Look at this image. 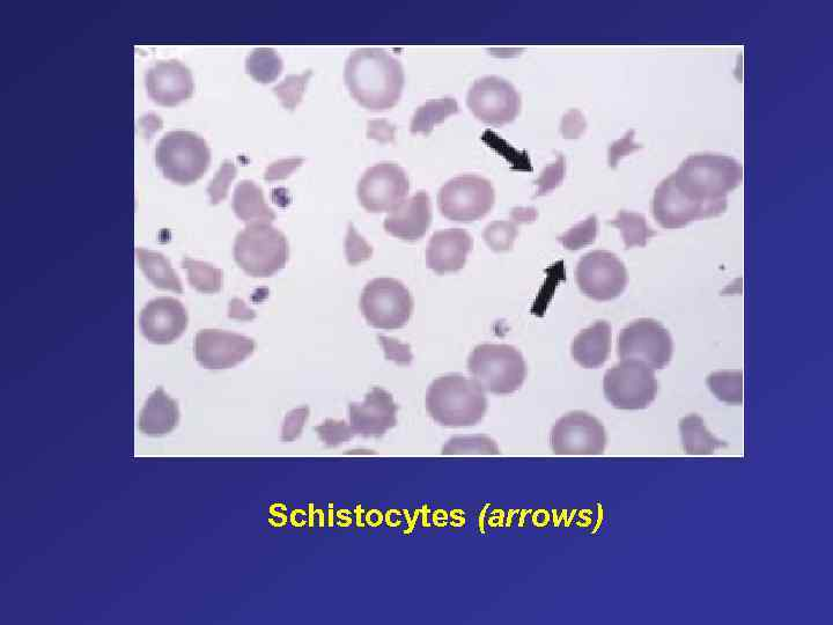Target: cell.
<instances>
[{
	"mask_svg": "<svg viewBox=\"0 0 833 625\" xmlns=\"http://www.w3.org/2000/svg\"><path fill=\"white\" fill-rule=\"evenodd\" d=\"M742 166L731 157L696 154L656 188L652 210L663 229H682L727 210V195L740 186Z\"/></svg>",
	"mask_w": 833,
	"mask_h": 625,
	"instance_id": "1",
	"label": "cell"
},
{
	"mask_svg": "<svg viewBox=\"0 0 833 625\" xmlns=\"http://www.w3.org/2000/svg\"><path fill=\"white\" fill-rule=\"evenodd\" d=\"M345 84L360 106L383 112L397 105L404 87L400 61L378 48L353 51L345 64Z\"/></svg>",
	"mask_w": 833,
	"mask_h": 625,
	"instance_id": "2",
	"label": "cell"
},
{
	"mask_svg": "<svg viewBox=\"0 0 833 625\" xmlns=\"http://www.w3.org/2000/svg\"><path fill=\"white\" fill-rule=\"evenodd\" d=\"M426 409L433 421L446 428H468L482 421L488 400L474 380L449 374L432 382L426 394Z\"/></svg>",
	"mask_w": 833,
	"mask_h": 625,
	"instance_id": "3",
	"label": "cell"
},
{
	"mask_svg": "<svg viewBox=\"0 0 833 625\" xmlns=\"http://www.w3.org/2000/svg\"><path fill=\"white\" fill-rule=\"evenodd\" d=\"M468 371L476 384L495 395L519 391L527 377L525 359L507 344H481L471 352Z\"/></svg>",
	"mask_w": 833,
	"mask_h": 625,
	"instance_id": "4",
	"label": "cell"
},
{
	"mask_svg": "<svg viewBox=\"0 0 833 625\" xmlns=\"http://www.w3.org/2000/svg\"><path fill=\"white\" fill-rule=\"evenodd\" d=\"M289 256L285 234L271 224H248L235 238L234 260L249 276H274L285 268Z\"/></svg>",
	"mask_w": 833,
	"mask_h": 625,
	"instance_id": "5",
	"label": "cell"
},
{
	"mask_svg": "<svg viewBox=\"0 0 833 625\" xmlns=\"http://www.w3.org/2000/svg\"><path fill=\"white\" fill-rule=\"evenodd\" d=\"M156 163L165 178L178 185H193L211 163V150L205 139L191 131H171L156 147Z\"/></svg>",
	"mask_w": 833,
	"mask_h": 625,
	"instance_id": "6",
	"label": "cell"
},
{
	"mask_svg": "<svg viewBox=\"0 0 833 625\" xmlns=\"http://www.w3.org/2000/svg\"><path fill=\"white\" fill-rule=\"evenodd\" d=\"M414 307L410 291L394 278L373 279L365 286L360 297V310L368 325L382 330L407 326Z\"/></svg>",
	"mask_w": 833,
	"mask_h": 625,
	"instance_id": "7",
	"label": "cell"
},
{
	"mask_svg": "<svg viewBox=\"0 0 833 625\" xmlns=\"http://www.w3.org/2000/svg\"><path fill=\"white\" fill-rule=\"evenodd\" d=\"M658 389L654 370L640 360L624 359L604 375V396L616 409H646L655 400Z\"/></svg>",
	"mask_w": 833,
	"mask_h": 625,
	"instance_id": "8",
	"label": "cell"
},
{
	"mask_svg": "<svg viewBox=\"0 0 833 625\" xmlns=\"http://www.w3.org/2000/svg\"><path fill=\"white\" fill-rule=\"evenodd\" d=\"M496 202L495 188L478 175H461L445 183L439 191L441 215L457 223H473L488 215Z\"/></svg>",
	"mask_w": 833,
	"mask_h": 625,
	"instance_id": "9",
	"label": "cell"
},
{
	"mask_svg": "<svg viewBox=\"0 0 833 625\" xmlns=\"http://www.w3.org/2000/svg\"><path fill=\"white\" fill-rule=\"evenodd\" d=\"M673 350V338L668 330L652 319L632 322L618 337L619 358L640 360L653 370L665 369L672 360Z\"/></svg>",
	"mask_w": 833,
	"mask_h": 625,
	"instance_id": "10",
	"label": "cell"
},
{
	"mask_svg": "<svg viewBox=\"0 0 833 625\" xmlns=\"http://www.w3.org/2000/svg\"><path fill=\"white\" fill-rule=\"evenodd\" d=\"M606 445L604 426L599 419L584 411H573L559 418L550 435L551 450L560 457L601 455Z\"/></svg>",
	"mask_w": 833,
	"mask_h": 625,
	"instance_id": "11",
	"label": "cell"
},
{
	"mask_svg": "<svg viewBox=\"0 0 833 625\" xmlns=\"http://www.w3.org/2000/svg\"><path fill=\"white\" fill-rule=\"evenodd\" d=\"M467 105L479 121L503 127L520 114L521 97L507 80L488 76L477 79L471 86Z\"/></svg>",
	"mask_w": 833,
	"mask_h": 625,
	"instance_id": "12",
	"label": "cell"
},
{
	"mask_svg": "<svg viewBox=\"0 0 833 625\" xmlns=\"http://www.w3.org/2000/svg\"><path fill=\"white\" fill-rule=\"evenodd\" d=\"M576 278L580 291L595 301L614 300L628 285L624 263L607 250H595L582 257Z\"/></svg>",
	"mask_w": 833,
	"mask_h": 625,
	"instance_id": "13",
	"label": "cell"
},
{
	"mask_svg": "<svg viewBox=\"0 0 833 625\" xmlns=\"http://www.w3.org/2000/svg\"><path fill=\"white\" fill-rule=\"evenodd\" d=\"M410 182L404 169L393 163L368 168L358 185V198L366 211L392 212L405 201Z\"/></svg>",
	"mask_w": 833,
	"mask_h": 625,
	"instance_id": "14",
	"label": "cell"
},
{
	"mask_svg": "<svg viewBox=\"0 0 833 625\" xmlns=\"http://www.w3.org/2000/svg\"><path fill=\"white\" fill-rule=\"evenodd\" d=\"M252 338L218 329H203L195 338V357L204 369L227 370L254 354Z\"/></svg>",
	"mask_w": 833,
	"mask_h": 625,
	"instance_id": "15",
	"label": "cell"
},
{
	"mask_svg": "<svg viewBox=\"0 0 833 625\" xmlns=\"http://www.w3.org/2000/svg\"><path fill=\"white\" fill-rule=\"evenodd\" d=\"M145 85L149 97L156 104L175 107L193 97V73L178 60L154 63L146 72Z\"/></svg>",
	"mask_w": 833,
	"mask_h": 625,
	"instance_id": "16",
	"label": "cell"
},
{
	"mask_svg": "<svg viewBox=\"0 0 833 625\" xmlns=\"http://www.w3.org/2000/svg\"><path fill=\"white\" fill-rule=\"evenodd\" d=\"M140 329L147 341L171 344L188 326V314L181 301L161 297L150 301L140 313Z\"/></svg>",
	"mask_w": 833,
	"mask_h": 625,
	"instance_id": "17",
	"label": "cell"
},
{
	"mask_svg": "<svg viewBox=\"0 0 833 625\" xmlns=\"http://www.w3.org/2000/svg\"><path fill=\"white\" fill-rule=\"evenodd\" d=\"M349 409L351 428L365 438L382 437L397 424L393 395L380 387H374L363 403H351Z\"/></svg>",
	"mask_w": 833,
	"mask_h": 625,
	"instance_id": "18",
	"label": "cell"
},
{
	"mask_svg": "<svg viewBox=\"0 0 833 625\" xmlns=\"http://www.w3.org/2000/svg\"><path fill=\"white\" fill-rule=\"evenodd\" d=\"M432 203L429 194L418 191L405 200L400 207L389 213L385 230L393 237L404 241L422 239L432 224Z\"/></svg>",
	"mask_w": 833,
	"mask_h": 625,
	"instance_id": "19",
	"label": "cell"
},
{
	"mask_svg": "<svg viewBox=\"0 0 833 625\" xmlns=\"http://www.w3.org/2000/svg\"><path fill=\"white\" fill-rule=\"evenodd\" d=\"M474 241L467 231L449 229L432 235L426 249L427 267L438 275L456 272L466 266Z\"/></svg>",
	"mask_w": 833,
	"mask_h": 625,
	"instance_id": "20",
	"label": "cell"
},
{
	"mask_svg": "<svg viewBox=\"0 0 833 625\" xmlns=\"http://www.w3.org/2000/svg\"><path fill=\"white\" fill-rule=\"evenodd\" d=\"M179 404L171 399L164 388L159 387L147 399L140 411L138 428L144 435L159 437L168 435L179 424Z\"/></svg>",
	"mask_w": 833,
	"mask_h": 625,
	"instance_id": "21",
	"label": "cell"
},
{
	"mask_svg": "<svg viewBox=\"0 0 833 625\" xmlns=\"http://www.w3.org/2000/svg\"><path fill=\"white\" fill-rule=\"evenodd\" d=\"M611 352V326L607 321H597L582 330L574 338L571 354L584 369H599L607 362Z\"/></svg>",
	"mask_w": 833,
	"mask_h": 625,
	"instance_id": "22",
	"label": "cell"
},
{
	"mask_svg": "<svg viewBox=\"0 0 833 625\" xmlns=\"http://www.w3.org/2000/svg\"><path fill=\"white\" fill-rule=\"evenodd\" d=\"M233 210L247 224L267 223L276 219V213L264 200L263 191L253 181H242L234 190Z\"/></svg>",
	"mask_w": 833,
	"mask_h": 625,
	"instance_id": "23",
	"label": "cell"
},
{
	"mask_svg": "<svg viewBox=\"0 0 833 625\" xmlns=\"http://www.w3.org/2000/svg\"><path fill=\"white\" fill-rule=\"evenodd\" d=\"M136 254L140 269L156 288L183 293L180 278L164 255L144 248H137Z\"/></svg>",
	"mask_w": 833,
	"mask_h": 625,
	"instance_id": "24",
	"label": "cell"
},
{
	"mask_svg": "<svg viewBox=\"0 0 833 625\" xmlns=\"http://www.w3.org/2000/svg\"><path fill=\"white\" fill-rule=\"evenodd\" d=\"M682 445L689 455H712L724 446L706 429L703 418L698 415L684 417L680 421Z\"/></svg>",
	"mask_w": 833,
	"mask_h": 625,
	"instance_id": "25",
	"label": "cell"
},
{
	"mask_svg": "<svg viewBox=\"0 0 833 625\" xmlns=\"http://www.w3.org/2000/svg\"><path fill=\"white\" fill-rule=\"evenodd\" d=\"M459 113V105L453 98H442L427 101L420 106L412 117L410 131L412 134L429 135L437 124L448 119L449 116Z\"/></svg>",
	"mask_w": 833,
	"mask_h": 625,
	"instance_id": "26",
	"label": "cell"
},
{
	"mask_svg": "<svg viewBox=\"0 0 833 625\" xmlns=\"http://www.w3.org/2000/svg\"><path fill=\"white\" fill-rule=\"evenodd\" d=\"M283 68L282 57L274 49L267 47L256 48L246 60L248 75L261 84L274 83Z\"/></svg>",
	"mask_w": 833,
	"mask_h": 625,
	"instance_id": "27",
	"label": "cell"
},
{
	"mask_svg": "<svg viewBox=\"0 0 833 625\" xmlns=\"http://www.w3.org/2000/svg\"><path fill=\"white\" fill-rule=\"evenodd\" d=\"M608 224L622 232L625 249L645 247L647 241L656 235L647 225L646 218L636 212L619 211L617 217Z\"/></svg>",
	"mask_w": 833,
	"mask_h": 625,
	"instance_id": "28",
	"label": "cell"
},
{
	"mask_svg": "<svg viewBox=\"0 0 833 625\" xmlns=\"http://www.w3.org/2000/svg\"><path fill=\"white\" fill-rule=\"evenodd\" d=\"M707 386L721 402L740 406L743 403V373L741 371L714 372L707 377Z\"/></svg>",
	"mask_w": 833,
	"mask_h": 625,
	"instance_id": "29",
	"label": "cell"
},
{
	"mask_svg": "<svg viewBox=\"0 0 833 625\" xmlns=\"http://www.w3.org/2000/svg\"><path fill=\"white\" fill-rule=\"evenodd\" d=\"M182 267L188 271L189 284L198 292L213 294L223 288V271L211 264L184 257Z\"/></svg>",
	"mask_w": 833,
	"mask_h": 625,
	"instance_id": "30",
	"label": "cell"
},
{
	"mask_svg": "<svg viewBox=\"0 0 833 625\" xmlns=\"http://www.w3.org/2000/svg\"><path fill=\"white\" fill-rule=\"evenodd\" d=\"M444 455H499L495 440L486 436L454 437L442 448Z\"/></svg>",
	"mask_w": 833,
	"mask_h": 625,
	"instance_id": "31",
	"label": "cell"
},
{
	"mask_svg": "<svg viewBox=\"0 0 833 625\" xmlns=\"http://www.w3.org/2000/svg\"><path fill=\"white\" fill-rule=\"evenodd\" d=\"M518 224L515 220H497L489 224L483 234L486 245L493 252H508L513 248L515 239L518 238Z\"/></svg>",
	"mask_w": 833,
	"mask_h": 625,
	"instance_id": "32",
	"label": "cell"
},
{
	"mask_svg": "<svg viewBox=\"0 0 833 625\" xmlns=\"http://www.w3.org/2000/svg\"><path fill=\"white\" fill-rule=\"evenodd\" d=\"M312 76V70H307L301 73V75L287 76L272 91H274L276 97L282 102L284 108L294 110L300 105L302 98H304L309 79Z\"/></svg>",
	"mask_w": 833,
	"mask_h": 625,
	"instance_id": "33",
	"label": "cell"
},
{
	"mask_svg": "<svg viewBox=\"0 0 833 625\" xmlns=\"http://www.w3.org/2000/svg\"><path fill=\"white\" fill-rule=\"evenodd\" d=\"M597 235V218L596 216H589L586 220L572 227L559 237L558 240L566 249L579 250L588 245H592Z\"/></svg>",
	"mask_w": 833,
	"mask_h": 625,
	"instance_id": "34",
	"label": "cell"
},
{
	"mask_svg": "<svg viewBox=\"0 0 833 625\" xmlns=\"http://www.w3.org/2000/svg\"><path fill=\"white\" fill-rule=\"evenodd\" d=\"M320 439L328 447H336L343 443H348L356 433L351 428V425L343 421H335V419H327L322 425L315 428Z\"/></svg>",
	"mask_w": 833,
	"mask_h": 625,
	"instance_id": "35",
	"label": "cell"
},
{
	"mask_svg": "<svg viewBox=\"0 0 833 625\" xmlns=\"http://www.w3.org/2000/svg\"><path fill=\"white\" fill-rule=\"evenodd\" d=\"M566 173V161L562 154H559L555 163L543 169L540 178L536 180L537 193L535 196H543L562 185Z\"/></svg>",
	"mask_w": 833,
	"mask_h": 625,
	"instance_id": "36",
	"label": "cell"
},
{
	"mask_svg": "<svg viewBox=\"0 0 833 625\" xmlns=\"http://www.w3.org/2000/svg\"><path fill=\"white\" fill-rule=\"evenodd\" d=\"M237 173L238 169L232 161H225V163L221 165L219 172L216 174V178L211 181L208 188L212 204H218L219 202L225 200L228 188H230L231 182L235 179Z\"/></svg>",
	"mask_w": 833,
	"mask_h": 625,
	"instance_id": "37",
	"label": "cell"
},
{
	"mask_svg": "<svg viewBox=\"0 0 833 625\" xmlns=\"http://www.w3.org/2000/svg\"><path fill=\"white\" fill-rule=\"evenodd\" d=\"M346 259L351 266H357L360 262L371 259L373 254L372 246L368 245L363 237H360L353 225L349 226L348 235L345 241Z\"/></svg>",
	"mask_w": 833,
	"mask_h": 625,
	"instance_id": "38",
	"label": "cell"
},
{
	"mask_svg": "<svg viewBox=\"0 0 833 625\" xmlns=\"http://www.w3.org/2000/svg\"><path fill=\"white\" fill-rule=\"evenodd\" d=\"M640 149H643V146L635 143V130L626 132L622 139H618L617 142L610 145L608 151L609 166L616 168L619 161Z\"/></svg>",
	"mask_w": 833,
	"mask_h": 625,
	"instance_id": "39",
	"label": "cell"
},
{
	"mask_svg": "<svg viewBox=\"0 0 833 625\" xmlns=\"http://www.w3.org/2000/svg\"><path fill=\"white\" fill-rule=\"evenodd\" d=\"M308 417V407H302L291 411V413L285 418L282 440L290 443V441L298 439L301 436L302 430H304Z\"/></svg>",
	"mask_w": 833,
	"mask_h": 625,
	"instance_id": "40",
	"label": "cell"
},
{
	"mask_svg": "<svg viewBox=\"0 0 833 625\" xmlns=\"http://www.w3.org/2000/svg\"><path fill=\"white\" fill-rule=\"evenodd\" d=\"M304 158H290L275 161L271 164L264 173V179L267 181H279L290 178L293 172L304 164Z\"/></svg>",
	"mask_w": 833,
	"mask_h": 625,
	"instance_id": "41",
	"label": "cell"
},
{
	"mask_svg": "<svg viewBox=\"0 0 833 625\" xmlns=\"http://www.w3.org/2000/svg\"><path fill=\"white\" fill-rule=\"evenodd\" d=\"M586 125L585 117L581 114L580 110L571 109L570 112L563 117L562 125H560V131H562V135L566 139L579 138L582 134H584Z\"/></svg>",
	"mask_w": 833,
	"mask_h": 625,
	"instance_id": "42",
	"label": "cell"
},
{
	"mask_svg": "<svg viewBox=\"0 0 833 625\" xmlns=\"http://www.w3.org/2000/svg\"><path fill=\"white\" fill-rule=\"evenodd\" d=\"M379 340L383 348H385L387 359L394 360L395 363L400 365H409L411 363L412 355L408 345L397 343L385 336H379Z\"/></svg>",
	"mask_w": 833,
	"mask_h": 625,
	"instance_id": "43",
	"label": "cell"
},
{
	"mask_svg": "<svg viewBox=\"0 0 833 625\" xmlns=\"http://www.w3.org/2000/svg\"><path fill=\"white\" fill-rule=\"evenodd\" d=\"M395 127L387 121H372L368 123V138L377 139L381 143L394 141Z\"/></svg>",
	"mask_w": 833,
	"mask_h": 625,
	"instance_id": "44",
	"label": "cell"
},
{
	"mask_svg": "<svg viewBox=\"0 0 833 625\" xmlns=\"http://www.w3.org/2000/svg\"><path fill=\"white\" fill-rule=\"evenodd\" d=\"M230 318L237 320H253L256 316L255 312L249 308L240 299H234L230 304Z\"/></svg>",
	"mask_w": 833,
	"mask_h": 625,
	"instance_id": "45",
	"label": "cell"
},
{
	"mask_svg": "<svg viewBox=\"0 0 833 625\" xmlns=\"http://www.w3.org/2000/svg\"><path fill=\"white\" fill-rule=\"evenodd\" d=\"M512 216L516 223H528L534 222L536 212L534 209H519L514 210Z\"/></svg>",
	"mask_w": 833,
	"mask_h": 625,
	"instance_id": "46",
	"label": "cell"
}]
</instances>
